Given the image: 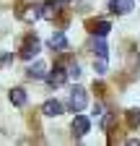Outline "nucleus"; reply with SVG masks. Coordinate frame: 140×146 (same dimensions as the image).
<instances>
[{"label": "nucleus", "instance_id": "13", "mask_svg": "<svg viewBox=\"0 0 140 146\" xmlns=\"http://www.w3.org/2000/svg\"><path fill=\"white\" fill-rule=\"evenodd\" d=\"M80 73H83V70H80V65H78V63H70V65H67V76L73 78V81H78V78H80Z\"/></svg>", "mask_w": 140, "mask_h": 146}, {"label": "nucleus", "instance_id": "5", "mask_svg": "<svg viewBox=\"0 0 140 146\" xmlns=\"http://www.w3.org/2000/svg\"><path fill=\"white\" fill-rule=\"evenodd\" d=\"M107 5H109V13H114V16H125V13L132 11L135 0H109Z\"/></svg>", "mask_w": 140, "mask_h": 146}, {"label": "nucleus", "instance_id": "12", "mask_svg": "<svg viewBox=\"0 0 140 146\" xmlns=\"http://www.w3.org/2000/svg\"><path fill=\"white\" fill-rule=\"evenodd\" d=\"M26 73H29L31 78H44V76H47V65H44V63H31Z\"/></svg>", "mask_w": 140, "mask_h": 146}, {"label": "nucleus", "instance_id": "7", "mask_svg": "<svg viewBox=\"0 0 140 146\" xmlns=\"http://www.w3.org/2000/svg\"><path fill=\"white\" fill-rule=\"evenodd\" d=\"M67 78H70V76H67V68H62V65H55V70H52L49 76H47L49 86H62Z\"/></svg>", "mask_w": 140, "mask_h": 146}, {"label": "nucleus", "instance_id": "1", "mask_svg": "<svg viewBox=\"0 0 140 146\" xmlns=\"http://www.w3.org/2000/svg\"><path fill=\"white\" fill-rule=\"evenodd\" d=\"M94 70L99 76H104L109 70V44L104 42V36H96V42H94Z\"/></svg>", "mask_w": 140, "mask_h": 146}, {"label": "nucleus", "instance_id": "2", "mask_svg": "<svg viewBox=\"0 0 140 146\" xmlns=\"http://www.w3.org/2000/svg\"><path fill=\"white\" fill-rule=\"evenodd\" d=\"M86 104H88V94H86V89L83 86H73L70 89V97H67V107L73 110V112H83Z\"/></svg>", "mask_w": 140, "mask_h": 146}, {"label": "nucleus", "instance_id": "11", "mask_svg": "<svg viewBox=\"0 0 140 146\" xmlns=\"http://www.w3.org/2000/svg\"><path fill=\"white\" fill-rule=\"evenodd\" d=\"M21 18L24 21H37V18H42V5H29L26 11H21Z\"/></svg>", "mask_w": 140, "mask_h": 146}, {"label": "nucleus", "instance_id": "4", "mask_svg": "<svg viewBox=\"0 0 140 146\" xmlns=\"http://www.w3.org/2000/svg\"><path fill=\"white\" fill-rule=\"evenodd\" d=\"M70 131H73V136H75V138H83L86 133L91 131V120L86 117V115H80V112H75L73 125H70Z\"/></svg>", "mask_w": 140, "mask_h": 146}, {"label": "nucleus", "instance_id": "3", "mask_svg": "<svg viewBox=\"0 0 140 146\" xmlns=\"http://www.w3.org/2000/svg\"><path fill=\"white\" fill-rule=\"evenodd\" d=\"M39 50H42V42H39L34 34H29L26 39H24V47H21L18 55H21L24 60H31V58H37V55H39Z\"/></svg>", "mask_w": 140, "mask_h": 146}, {"label": "nucleus", "instance_id": "9", "mask_svg": "<svg viewBox=\"0 0 140 146\" xmlns=\"http://www.w3.org/2000/svg\"><path fill=\"white\" fill-rule=\"evenodd\" d=\"M8 99H10V104H16V107H24V104L29 102V94H26V89L16 86V89L8 91Z\"/></svg>", "mask_w": 140, "mask_h": 146}, {"label": "nucleus", "instance_id": "14", "mask_svg": "<svg viewBox=\"0 0 140 146\" xmlns=\"http://www.w3.org/2000/svg\"><path fill=\"white\" fill-rule=\"evenodd\" d=\"M127 123L130 125H140V110H127Z\"/></svg>", "mask_w": 140, "mask_h": 146}, {"label": "nucleus", "instance_id": "10", "mask_svg": "<svg viewBox=\"0 0 140 146\" xmlns=\"http://www.w3.org/2000/svg\"><path fill=\"white\" fill-rule=\"evenodd\" d=\"M88 31H91L94 36H107V34L112 31V24H109V21H91V24H88Z\"/></svg>", "mask_w": 140, "mask_h": 146}, {"label": "nucleus", "instance_id": "6", "mask_svg": "<svg viewBox=\"0 0 140 146\" xmlns=\"http://www.w3.org/2000/svg\"><path fill=\"white\" fill-rule=\"evenodd\" d=\"M65 112V107H62V102H57V99H47L44 104H42V115L44 117H57V115H62Z\"/></svg>", "mask_w": 140, "mask_h": 146}, {"label": "nucleus", "instance_id": "8", "mask_svg": "<svg viewBox=\"0 0 140 146\" xmlns=\"http://www.w3.org/2000/svg\"><path fill=\"white\" fill-rule=\"evenodd\" d=\"M70 47V42H67V36L62 34V31H55L49 36V50H55V52H62V50H67Z\"/></svg>", "mask_w": 140, "mask_h": 146}, {"label": "nucleus", "instance_id": "15", "mask_svg": "<svg viewBox=\"0 0 140 146\" xmlns=\"http://www.w3.org/2000/svg\"><path fill=\"white\" fill-rule=\"evenodd\" d=\"M10 60V55H0V65H3V63H8Z\"/></svg>", "mask_w": 140, "mask_h": 146}]
</instances>
